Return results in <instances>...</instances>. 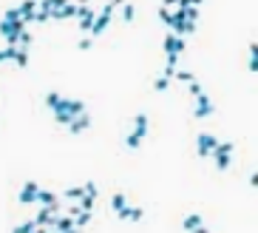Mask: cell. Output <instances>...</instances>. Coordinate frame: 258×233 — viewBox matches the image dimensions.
<instances>
[{
	"instance_id": "cell-1",
	"label": "cell",
	"mask_w": 258,
	"mask_h": 233,
	"mask_svg": "<svg viewBox=\"0 0 258 233\" xmlns=\"http://www.w3.org/2000/svg\"><path fill=\"white\" fill-rule=\"evenodd\" d=\"M116 9H119V3H105V6H102V12H99L97 15V20H94V26H91V40H94V37H99V34L105 32V29H108V23H111V17H113V12H116Z\"/></svg>"
},
{
	"instance_id": "cell-2",
	"label": "cell",
	"mask_w": 258,
	"mask_h": 233,
	"mask_svg": "<svg viewBox=\"0 0 258 233\" xmlns=\"http://www.w3.org/2000/svg\"><path fill=\"white\" fill-rule=\"evenodd\" d=\"M233 151H236V145L233 142H219L216 148H213V162H216V171H227L230 168V162H233Z\"/></svg>"
},
{
	"instance_id": "cell-3",
	"label": "cell",
	"mask_w": 258,
	"mask_h": 233,
	"mask_svg": "<svg viewBox=\"0 0 258 233\" xmlns=\"http://www.w3.org/2000/svg\"><path fill=\"white\" fill-rule=\"evenodd\" d=\"M54 216H60V208H40V214L32 219L37 228H46V231H51L54 228Z\"/></svg>"
},
{
	"instance_id": "cell-4",
	"label": "cell",
	"mask_w": 258,
	"mask_h": 233,
	"mask_svg": "<svg viewBox=\"0 0 258 233\" xmlns=\"http://www.w3.org/2000/svg\"><path fill=\"white\" fill-rule=\"evenodd\" d=\"M216 145H219V139H216V136H213L210 131H202L199 136H196V148H199V156H210Z\"/></svg>"
},
{
	"instance_id": "cell-5",
	"label": "cell",
	"mask_w": 258,
	"mask_h": 233,
	"mask_svg": "<svg viewBox=\"0 0 258 233\" xmlns=\"http://www.w3.org/2000/svg\"><path fill=\"white\" fill-rule=\"evenodd\" d=\"M213 111H216V105H213V102H210V97H207V94H204V91H202V94L196 97V108H193V116H196V119H207V116L213 114Z\"/></svg>"
},
{
	"instance_id": "cell-6",
	"label": "cell",
	"mask_w": 258,
	"mask_h": 233,
	"mask_svg": "<svg viewBox=\"0 0 258 233\" xmlns=\"http://www.w3.org/2000/svg\"><path fill=\"white\" fill-rule=\"evenodd\" d=\"M77 17V3H54L51 6V20H68Z\"/></svg>"
},
{
	"instance_id": "cell-7",
	"label": "cell",
	"mask_w": 258,
	"mask_h": 233,
	"mask_svg": "<svg viewBox=\"0 0 258 233\" xmlns=\"http://www.w3.org/2000/svg\"><path fill=\"white\" fill-rule=\"evenodd\" d=\"M77 17H80V32H91V26H94V20H97V12L91 9V6H77Z\"/></svg>"
},
{
	"instance_id": "cell-8",
	"label": "cell",
	"mask_w": 258,
	"mask_h": 233,
	"mask_svg": "<svg viewBox=\"0 0 258 233\" xmlns=\"http://www.w3.org/2000/svg\"><path fill=\"white\" fill-rule=\"evenodd\" d=\"M147 128H150V122H147V114H136V116H133V131H130V136L142 142V139L147 136Z\"/></svg>"
},
{
	"instance_id": "cell-9",
	"label": "cell",
	"mask_w": 258,
	"mask_h": 233,
	"mask_svg": "<svg viewBox=\"0 0 258 233\" xmlns=\"http://www.w3.org/2000/svg\"><path fill=\"white\" fill-rule=\"evenodd\" d=\"M162 49H165V54H182V51H184V40L176 37V34H165Z\"/></svg>"
},
{
	"instance_id": "cell-10",
	"label": "cell",
	"mask_w": 258,
	"mask_h": 233,
	"mask_svg": "<svg viewBox=\"0 0 258 233\" xmlns=\"http://www.w3.org/2000/svg\"><path fill=\"white\" fill-rule=\"evenodd\" d=\"M37 202H40V208H60V205H63V199H60L54 191H46V188L37 191Z\"/></svg>"
},
{
	"instance_id": "cell-11",
	"label": "cell",
	"mask_w": 258,
	"mask_h": 233,
	"mask_svg": "<svg viewBox=\"0 0 258 233\" xmlns=\"http://www.w3.org/2000/svg\"><path fill=\"white\" fill-rule=\"evenodd\" d=\"M37 191H40V185L29 179V182L20 188V196H17V199H20V205H32V202H37Z\"/></svg>"
},
{
	"instance_id": "cell-12",
	"label": "cell",
	"mask_w": 258,
	"mask_h": 233,
	"mask_svg": "<svg viewBox=\"0 0 258 233\" xmlns=\"http://www.w3.org/2000/svg\"><path fill=\"white\" fill-rule=\"evenodd\" d=\"M116 216L122 219V222H139V219L145 216V211H142L139 205H125V208H122Z\"/></svg>"
},
{
	"instance_id": "cell-13",
	"label": "cell",
	"mask_w": 258,
	"mask_h": 233,
	"mask_svg": "<svg viewBox=\"0 0 258 233\" xmlns=\"http://www.w3.org/2000/svg\"><path fill=\"white\" fill-rule=\"evenodd\" d=\"M88 128H91V114L85 111V114H80L74 122H71V125H68V134H74V136H77V134L88 131Z\"/></svg>"
},
{
	"instance_id": "cell-14",
	"label": "cell",
	"mask_w": 258,
	"mask_h": 233,
	"mask_svg": "<svg viewBox=\"0 0 258 233\" xmlns=\"http://www.w3.org/2000/svg\"><path fill=\"white\" fill-rule=\"evenodd\" d=\"M51 6H54V0H43V3H37L34 23H46V20H51Z\"/></svg>"
},
{
	"instance_id": "cell-15",
	"label": "cell",
	"mask_w": 258,
	"mask_h": 233,
	"mask_svg": "<svg viewBox=\"0 0 258 233\" xmlns=\"http://www.w3.org/2000/svg\"><path fill=\"white\" fill-rule=\"evenodd\" d=\"M34 12H37V3H32V0H26V3H20V6H17V15H20L23 23H32Z\"/></svg>"
},
{
	"instance_id": "cell-16",
	"label": "cell",
	"mask_w": 258,
	"mask_h": 233,
	"mask_svg": "<svg viewBox=\"0 0 258 233\" xmlns=\"http://www.w3.org/2000/svg\"><path fill=\"white\" fill-rule=\"evenodd\" d=\"M54 233H68L74 231V219L71 216H54V228H51Z\"/></svg>"
},
{
	"instance_id": "cell-17",
	"label": "cell",
	"mask_w": 258,
	"mask_h": 233,
	"mask_svg": "<svg viewBox=\"0 0 258 233\" xmlns=\"http://www.w3.org/2000/svg\"><path fill=\"white\" fill-rule=\"evenodd\" d=\"M202 225H204V222H202V216H199V214H187V216L182 219V228H184L187 233H193L196 228H202Z\"/></svg>"
},
{
	"instance_id": "cell-18",
	"label": "cell",
	"mask_w": 258,
	"mask_h": 233,
	"mask_svg": "<svg viewBox=\"0 0 258 233\" xmlns=\"http://www.w3.org/2000/svg\"><path fill=\"white\" fill-rule=\"evenodd\" d=\"M63 199L71 202V205H77V202L82 199V185H77V188H68V191L63 194Z\"/></svg>"
},
{
	"instance_id": "cell-19",
	"label": "cell",
	"mask_w": 258,
	"mask_h": 233,
	"mask_svg": "<svg viewBox=\"0 0 258 233\" xmlns=\"http://www.w3.org/2000/svg\"><path fill=\"white\" fill-rule=\"evenodd\" d=\"M12 63L20 68H26L29 66V51H23V49H15V54H12Z\"/></svg>"
},
{
	"instance_id": "cell-20",
	"label": "cell",
	"mask_w": 258,
	"mask_h": 233,
	"mask_svg": "<svg viewBox=\"0 0 258 233\" xmlns=\"http://www.w3.org/2000/svg\"><path fill=\"white\" fill-rule=\"evenodd\" d=\"M125 205H128V196H125V194H113V196H111V211H113V214H119Z\"/></svg>"
},
{
	"instance_id": "cell-21",
	"label": "cell",
	"mask_w": 258,
	"mask_h": 233,
	"mask_svg": "<svg viewBox=\"0 0 258 233\" xmlns=\"http://www.w3.org/2000/svg\"><path fill=\"white\" fill-rule=\"evenodd\" d=\"M173 80H179V83H187V85H190V83L196 80V74H193V71H184V68H176Z\"/></svg>"
},
{
	"instance_id": "cell-22",
	"label": "cell",
	"mask_w": 258,
	"mask_h": 233,
	"mask_svg": "<svg viewBox=\"0 0 258 233\" xmlns=\"http://www.w3.org/2000/svg\"><path fill=\"white\" fill-rule=\"evenodd\" d=\"M247 68H250L253 74L258 71V46L256 43H250V63H247Z\"/></svg>"
},
{
	"instance_id": "cell-23",
	"label": "cell",
	"mask_w": 258,
	"mask_h": 233,
	"mask_svg": "<svg viewBox=\"0 0 258 233\" xmlns=\"http://www.w3.org/2000/svg\"><path fill=\"white\" fill-rule=\"evenodd\" d=\"M88 222H91V214H88V211H80V214L74 216V228H77V231H82Z\"/></svg>"
},
{
	"instance_id": "cell-24",
	"label": "cell",
	"mask_w": 258,
	"mask_h": 233,
	"mask_svg": "<svg viewBox=\"0 0 258 233\" xmlns=\"http://www.w3.org/2000/svg\"><path fill=\"white\" fill-rule=\"evenodd\" d=\"M133 17H136V6H133V3H125V6H122V20H125V23H133Z\"/></svg>"
},
{
	"instance_id": "cell-25",
	"label": "cell",
	"mask_w": 258,
	"mask_h": 233,
	"mask_svg": "<svg viewBox=\"0 0 258 233\" xmlns=\"http://www.w3.org/2000/svg\"><path fill=\"white\" fill-rule=\"evenodd\" d=\"M3 23H20V15H17V6H15V9H9V12L3 15Z\"/></svg>"
},
{
	"instance_id": "cell-26",
	"label": "cell",
	"mask_w": 258,
	"mask_h": 233,
	"mask_svg": "<svg viewBox=\"0 0 258 233\" xmlns=\"http://www.w3.org/2000/svg\"><path fill=\"white\" fill-rule=\"evenodd\" d=\"M34 228H37V225H34L32 219H29V222H23V225H17V228H15V231H12V233H32Z\"/></svg>"
},
{
	"instance_id": "cell-27",
	"label": "cell",
	"mask_w": 258,
	"mask_h": 233,
	"mask_svg": "<svg viewBox=\"0 0 258 233\" xmlns=\"http://www.w3.org/2000/svg\"><path fill=\"white\" fill-rule=\"evenodd\" d=\"M170 83H173V80H167V77H159V80L153 83V88H156V91H167V88H170Z\"/></svg>"
},
{
	"instance_id": "cell-28",
	"label": "cell",
	"mask_w": 258,
	"mask_h": 233,
	"mask_svg": "<svg viewBox=\"0 0 258 233\" xmlns=\"http://www.w3.org/2000/svg\"><path fill=\"white\" fill-rule=\"evenodd\" d=\"M12 54H15V49H0V63H6V60H12Z\"/></svg>"
},
{
	"instance_id": "cell-29",
	"label": "cell",
	"mask_w": 258,
	"mask_h": 233,
	"mask_svg": "<svg viewBox=\"0 0 258 233\" xmlns=\"http://www.w3.org/2000/svg\"><path fill=\"white\" fill-rule=\"evenodd\" d=\"M91 46H94V40H91V37H82V40H80V49L82 51H88Z\"/></svg>"
},
{
	"instance_id": "cell-30",
	"label": "cell",
	"mask_w": 258,
	"mask_h": 233,
	"mask_svg": "<svg viewBox=\"0 0 258 233\" xmlns=\"http://www.w3.org/2000/svg\"><path fill=\"white\" fill-rule=\"evenodd\" d=\"M187 88H190V94H193V97H199V94H202V85L196 83V80H193L190 85H187Z\"/></svg>"
},
{
	"instance_id": "cell-31",
	"label": "cell",
	"mask_w": 258,
	"mask_h": 233,
	"mask_svg": "<svg viewBox=\"0 0 258 233\" xmlns=\"http://www.w3.org/2000/svg\"><path fill=\"white\" fill-rule=\"evenodd\" d=\"M193 233H210V228H204V225H202V228H196Z\"/></svg>"
},
{
	"instance_id": "cell-32",
	"label": "cell",
	"mask_w": 258,
	"mask_h": 233,
	"mask_svg": "<svg viewBox=\"0 0 258 233\" xmlns=\"http://www.w3.org/2000/svg\"><path fill=\"white\" fill-rule=\"evenodd\" d=\"M32 233H49V231H46V228H34Z\"/></svg>"
},
{
	"instance_id": "cell-33",
	"label": "cell",
	"mask_w": 258,
	"mask_h": 233,
	"mask_svg": "<svg viewBox=\"0 0 258 233\" xmlns=\"http://www.w3.org/2000/svg\"><path fill=\"white\" fill-rule=\"evenodd\" d=\"M68 233H82V231H77V228H74V231H68Z\"/></svg>"
}]
</instances>
